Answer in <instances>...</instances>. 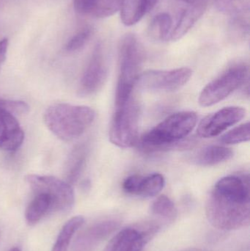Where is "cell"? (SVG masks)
Returning a JSON list of instances; mask_svg holds the SVG:
<instances>
[{
  "label": "cell",
  "instance_id": "11",
  "mask_svg": "<svg viewBox=\"0 0 250 251\" xmlns=\"http://www.w3.org/2000/svg\"><path fill=\"white\" fill-rule=\"evenodd\" d=\"M185 6L172 29L168 41H177L184 36L206 10L208 0H182Z\"/></svg>",
  "mask_w": 250,
  "mask_h": 251
},
{
  "label": "cell",
  "instance_id": "24",
  "mask_svg": "<svg viewBox=\"0 0 250 251\" xmlns=\"http://www.w3.org/2000/svg\"><path fill=\"white\" fill-rule=\"evenodd\" d=\"M250 139V123L243 124L235 127L220 137V141L226 145H236L249 141Z\"/></svg>",
  "mask_w": 250,
  "mask_h": 251
},
{
  "label": "cell",
  "instance_id": "1",
  "mask_svg": "<svg viewBox=\"0 0 250 251\" xmlns=\"http://www.w3.org/2000/svg\"><path fill=\"white\" fill-rule=\"evenodd\" d=\"M91 107L57 103L48 107L44 113L47 128L60 140L71 141L81 137L95 120Z\"/></svg>",
  "mask_w": 250,
  "mask_h": 251
},
{
  "label": "cell",
  "instance_id": "15",
  "mask_svg": "<svg viewBox=\"0 0 250 251\" xmlns=\"http://www.w3.org/2000/svg\"><path fill=\"white\" fill-rule=\"evenodd\" d=\"M159 0H124L120 9V18L126 26H132L139 22L155 7Z\"/></svg>",
  "mask_w": 250,
  "mask_h": 251
},
{
  "label": "cell",
  "instance_id": "13",
  "mask_svg": "<svg viewBox=\"0 0 250 251\" xmlns=\"http://www.w3.org/2000/svg\"><path fill=\"white\" fill-rule=\"evenodd\" d=\"M24 132L16 116L0 108V149L14 152L23 144Z\"/></svg>",
  "mask_w": 250,
  "mask_h": 251
},
{
  "label": "cell",
  "instance_id": "3",
  "mask_svg": "<svg viewBox=\"0 0 250 251\" xmlns=\"http://www.w3.org/2000/svg\"><path fill=\"white\" fill-rule=\"evenodd\" d=\"M205 212L208 221L214 228L233 231L249 225L250 202L213 190L207 201Z\"/></svg>",
  "mask_w": 250,
  "mask_h": 251
},
{
  "label": "cell",
  "instance_id": "17",
  "mask_svg": "<svg viewBox=\"0 0 250 251\" xmlns=\"http://www.w3.org/2000/svg\"><path fill=\"white\" fill-rule=\"evenodd\" d=\"M233 151L229 148L220 146H209L200 150L194 156L193 162L200 166H214L230 160Z\"/></svg>",
  "mask_w": 250,
  "mask_h": 251
},
{
  "label": "cell",
  "instance_id": "9",
  "mask_svg": "<svg viewBox=\"0 0 250 251\" xmlns=\"http://www.w3.org/2000/svg\"><path fill=\"white\" fill-rule=\"evenodd\" d=\"M108 77V66L102 45L95 46L89 63L81 77L79 94L88 97L96 94L106 83Z\"/></svg>",
  "mask_w": 250,
  "mask_h": 251
},
{
  "label": "cell",
  "instance_id": "5",
  "mask_svg": "<svg viewBox=\"0 0 250 251\" xmlns=\"http://www.w3.org/2000/svg\"><path fill=\"white\" fill-rule=\"evenodd\" d=\"M140 113V104L134 95L124 104L115 107L109 131L113 144L121 149L133 147L136 144Z\"/></svg>",
  "mask_w": 250,
  "mask_h": 251
},
{
  "label": "cell",
  "instance_id": "4",
  "mask_svg": "<svg viewBox=\"0 0 250 251\" xmlns=\"http://www.w3.org/2000/svg\"><path fill=\"white\" fill-rule=\"evenodd\" d=\"M198 116L193 111L173 113L143 134L141 143L145 149L158 150L177 144L196 126Z\"/></svg>",
  "mask_w": 250,
  "mask_h": 251
},
{
  "label": "cell",
  "instance_id": "22",
  "mask_svg": "<svg viewBox=\"0 0 250 251\" xmlns=\"http://www.w3.org/2000/svg\"><path fill=\"white\" fill-rule=\"evenodd\" d=\"M151 212L163 219L173 220L177 216V209L173 201L167 196H159L151 205Z\"/></svg>",
  "mask_w": 250,
  "mask_h": 251
},
{
  "label": "cell",
  "instance_id": "23",
  "mask_svg": "<svg viewBox=\"0 0 250 251\" xmlns=\"http://www.w3.org/2000/svg\"><path fill=\"white\" fill-rule=\"evenodd\" d=\"M124 0H95L91 16L97 19L110 17L120 11Z\"/></svg>",
  "mask_w": 250,
  "mask_h": 251
},
{
  "label": "cell",
  "instance_id": "8",
  "mask_svg": "<svg viewBox=\"0 0 250 251\" xmlns=\"http://www.w3.org/2000/svg\"><path fill=\"white\" fill-rule=\"evenodd\" d=\"M192 76V69L186 67L167 71L148 70L139 75L136 87L149 92H174L183 88Z\"/></svg>",
  "mask_w": 250,
  "mask_h": 251
},
{
  "label": "cell",
  "instance_id": "16",
  "mask_svg": "<svg viewBox=\"0 0 250 251\" xmlns=\"http://www.w3.org/2000/svg\"><path fill=\"white\" fill-rule=\"evenodd\" d=\"M88 149L85 145L76 146L68 158L65 170L66 181L70 185L76 184L86 165Z\"/></svg>",
  "mask_w": 250,
  "mask_h": 251
},
{
  "label": "cell",
  "instance_id": "20",
  "mask_svg": "<svg viewBox=\"0 0 250 251\" xmlns=\"http://www.w3.org/2000/svg\"><path fill=\"white\" fill-rule=\"evenodd\" d=\"M84 222L85 219L82 216L73 217L67 221L62 228L51 251H68L73 236L82 227Z\"/></svg>",
  "mask_w": 250,
  "mask_h": 251
},
{
  "label": "cell",
  "instance_id": "28",
  "mask_svg": "<svg viewBox=\"0 0 250 251\" xmlns=\"http://www.w3.org/2000/svg\"><path fill=\"white\" fill-rule=\"evenodd\" d=\"M95 0H73L74 9L81 15H91L95 5Z\"/></svg>",
  "mask_w": 250,
  "mask_h": 251
},
{
  "label": "cell",
  "instance_id": "14",
  "mask_svg": "<svg viewBox=\"0 0 250 251\" xmlns=\"http://www.w3.org/2000/svg\"><path fill=\"white\" fill-rule=\"evenodd\" d=\"M149 238L146 231L126 228L113 237L104 251H142Z\"/></svg>",
  "mask_w": 250,
  "mask_h": 251
},
{
  "label": "cell",
  "instance_id": "10",
  "mask_svg": "<svg viewBox=\"0 0 250 251\" xmlns=\"http://www.w3.org/2000/svg\"><path fill=\"white\" fill-rule=\"evenodd\" d=\"M246 116V110L238 106L224 107L204 118L198 125V136L203 138H211L220 135L242 120Z\"/></svg>",
  "mask_w": 250,
  "mask_h": 251
},
{
  "label": "cell",
  "instance_id": "25",
  "mask_svg": "<svg viewBox=\"0 0 250 251\" xmlns=\"http://www.w3.org/2000/svg\"><path fill=\"white\" fill-rule=\"evenodd\" d=\"M220 11L234 15L249 10V0H213Z\"/></svg>",
  "mask_w": 250,
  "mask_h": 251
},
{
  "label": "cell",
  "instance_id": "27",
  "mask_svg": "<svg viewBox=\"0 0 250 251\" xmlns=\"http://www.w3.org/2000/svg\"><path fill=\"white\" fill-rule=\"evenodd\" d=\"M0 108L15 116L26 114L29 110V105L24 101L2 99H0Z\"/></svg>",
  "mask_w": 250,
  "mask_h": 251
},
{
  "label": "cell",
  "instance_id": "26",
  "mask_svg": "<svg viewBox=\"0 0 250 251\" xmlns=\"http://www.w3.org/2000/svg\"><path fill=\"white\" fill-rule=\"evenodd\" d=\"M92 34V28L90 26L84 27L69 40L66 46V50L70 52H73L83 48L91 39Z\"/></svg>",
  "mask_w": 250,
  "mask_h": 251
},
{
  "label": "cell",
  "instance_id": "7",
  "mask_svg": "<svg viewBox=\"0 0 250 251\" xmlns=\"http://www.w3.org/2000/svg\"><path fill=\"white\" fill-rule=\"evenodd\" d=\"M31 190L35 193H45L52 201V212L70 211L75 202L73 187L66 181L52 176L29 174L25 177Z\"/></svg>",
  "mask_w": 250,
  "mask_h": 251
},
{
  "label": "cell",
  "instance_id": "6",
  "mask_svg": "<svg viewBox=\"0 0 250 251\" xmlns=\"http://www.w3.org/2000/svg\"><path fill=\"white\" fill-rule=\"evenodd\" d=\"M249 69L245 63H236L210 82L200 94L198 101L204 107L218 104L245 83Z\"/></svg>",
  "mask_w": 250,
  "mask_h": 251
},
{
  "label": "cell",
  "instance_id": "2",
  "mask_svg": "<svg viewBox=\"0 0 250 251\" xmlns=\"http://www.w3.org/2000/svg\"><path fill=\"white\" fill-rule=\"evenodd\" d=\"M145 57L137 37L129 33L122 37L118 46V78L115 93V107L124 104L132 95Z\"/></svg>",
  "mask_w": 250,
  "mask_h": 251
},
{
  "label": "cell",
  "instance_id": "12",
  "mask_svg": "<svg viewBox=\"0 0 250 251\" xmlns=\"http://www.w3.org/2000/svg\"><path fill=\"white\" fill-rule=\"evenodd\" d=\"M119 226L116 221L97 223L82 231L75 241L72 251H92Z\"/></svg>",
  "mask_w": 250,
  "mask_h": 251
},
{
  "label": "cell",
  "instance_id": "18",
  "mask_svg": "<svg viewBox=\"0 0 250 251\" xmlns=\"http://www.w3.org/2000/svg\"><path fill=\"white\" fill-rule=\"evenodd\" d=\"M52 212V201L45 193H35L25 211V219L29 226L35 225L44 217Z\"/></svg>",
  "mask_w": 250,
  "mask_h": 251
},
{
  "label": "cell",
  "instance_id": "19",
  "mask_svg": "<svg viewBox=\"0 0 250 251\" xmlns=\"http://www.w3.org/2000/svg\"><path fill=\"white\" fill-rule=\"evenodd\" d=\"M165 186V178L159 173L140 176L135 196L142 198L157 196Z\"/></svg>",
  "mask_w": 250,
  "mask_h": 251
},
{
  "label": "cell",
  "instance_id": "29",
  "mask_svg": "<svg viewBox=\"0 0 250 251\" xmlns=\"http://www.w3.org/2000/svg\"><path fill=\"white\" fill-rule=\"evenodd\" d=\"M7 48H8V39L5 38L0 40V69L5 61Z\"/></svg>",
  "mask_w": 250,
  "mask_h": 251
},
{
  "label": "cell",
  "instance_id": "21",
  "mask_svg": "<svg viewBox=\"0 0 250 251\" xmlns=\"http://www.w3.org/2000/svg\"><path fill=\"white\" fill-rule=\"evenodd\" d=\"M173 27L171 16L167 13H161L154 16L151 21L148 32L153 39L168 41Z\"/></svg>",
  "mask_w": 250,
  "mask_h": 251
}]
</instances>
